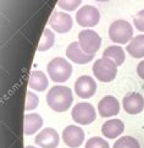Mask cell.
<instances>
[{
	"label": "cell",
	"mask_w": 144,
	"mask_h": 148,
	"mask_svg": "<svg viewBox=\"0 0 144 148\" xmlns=\"http://www.w3.org/2000/svg\"><path fill=\"white\" fill-rule=\"evenodd\" d=\"M73 102L72 91L66 86H54L46 94L48 105L56 113H62L70 109Z\"/></svg>",
	"instance_id": "6da1fadb"
},
{
	"label": "cell",
	"mask_w": 144,
	"mask_h": 148,
	"mask_svg": "<svg viewBox=\"0 0 144 148\" xmlns=\"http://www.w3.org/2000/svg\"><path fill=\"white\" fill-rule=\"evenodd\" d=\"M46 70L50 80L57 83L66 82L72 75V65L63 58H54L48 64Z\"/></svg>",
	"instance_id": "7a4b0ae2"
},
{
	"label": "cell",
	"mask_w": 144,
	"mask_h": 148,
	"mask_svg": "<svg viewBox=\"0 0 144 148\" xmlns=\"http://www.w3.org/2000/svg\"><path fill=\"white\" fill-rule=\"evenodd\" d=\"M110 39L117 44H126L133 39V27L126 20H116L109 27Z\"/></svg>",
	"instance_id": "3957f363"
},
{
	"label": "cell",
	"mask_w": 144,
	"mask_h": 148,
	"mask_svg": "<svg viewBox=\"0 0 144 148\" xmlns=\"http://www.w3.org/2000/svg\"><path fill=\"white\" fill-rule=\"evenodd\" d=\"M93 73L97 80L101 82H111L117 75V65L108 58H100L93 65Z\"/></svg>",
	"instance_id": "277c9868"
},
{
	"label": "cell",
	"mask_w": 144,
	"mask_h": 148,
	"mask_svg": "<svg viewBox=\"0 0 144 148\" xmlns=\"http://www.w3.org/2000/svg\"><path fill=\"white\" fill-rule=\"evenodd\" d=\"M78 43L81 49L89 55H95L100 48L101 38L93 29H83L78 34Z\"/></svg>",
	"instance_id": "5b68a950"
},
{
	"label": "cell",
	"mask_w": 144,
	"mask_h": 148,
	"mask_svg": "<svg viewBox=\"0 0 144 148\" xmlns=\"http://www.w3.org/2000/svg\"><path fill=\"white\" fill-rule=\"evenodd\" d=\"M71 116L74 123L79 125H89L97 118V112L90 103H78L73 107Z\"/></svg>",
	"instance_id": "8992f818"
},
{
	"label": "cell",
	"mask_w": 144,
	"mask_h": 148,
	"mask_svg": "<svg viewBox=\"0 0 144 148\" xmlns=\"http://www.w3.org/2000/svg\"><path fill=\"white\" fill-rule=\"evenodd\" d=\"M100 14L97 8L92 5H86L82 6L76 14V21L82 27H94L99 23Z\"/></svg>",
	"instance_id": "52a82bcc"
},
{
	"label": "cell",
	"mask_w": 144,
	"mask_h": 148,
	"mask_svg": "<svg viewBox=\"0 0 144 148\" xmlns=\"http://www.w3.org/2000/svg\"><path fill=\"white\" fill-rule=\"evenodd\" d=\"M95 92H97V82L93 77L88 75H83L77 78L74 82V93L77 94L79 98L88 99L92 98Z\"/></svg>",
	"instance_id": "ba28073f"
},
{
	"label": "cell",
	"mask_w": 144,
	"mask_h": 148,
	"mask_svg": "<svg viewBox=\"0 0 144 148\" xmlns=\"http://www.w3.org/2000/svg\"><path fill=\"white\" fill-rule=\"evenodd\" d=\"M49 25L57 33H67V32H70L72 28L73 21L68 14L61 12V11H55L51 14V16L49 18Z\"/></svg>",
	"instance_id": "9c48e42d"
},
{
	"label": "cell",
	"mask_w": 144,
	"mask_h": 148,
	"mask_svg": "<svg viewBox=\"0 0 144 148\" xmlns=\"http://www.w3.org/2000/svg\"><path fill=\"white\" fill-rule=\"evenodd\" d=\"M62 140H63V143L70 148H77L84 141V131L79 126L68 125L62 131Z\"/></svg>",
	"instance_id": "30bf717a"
},
{
	"label": "cell",
	"mask_w": 144,
	"mask_h": 148,
	"mask_svg": "<svg viewBox=\"0 0 144 148\" xmlns=\"http://www.w3.org/2000/svg\"><path fill=\"white\" fill-rule=\"evenodd\" d=\"M35 145L39 146L40 148H56L60 142V136L57 131L48 127L43 129L38 135L35 136Z\"/></svg>",
	"instance_id": "8fae6325"
},
{
	"label": "cell",
	"mask_w": 144,
	"mask_h": 148,
	"mask_svg": "<svg viewBox=\"0 0 144 148\" xmlns=\"http://www.w3.org/2000/svg\"><path fill=\"white\" fill-rule=\"evenodd\" d=\"M122 107H124V110L127 114L137 115L142 113L144 109V98L142 94L137 92L128 93L122 100Z\"/></svg>",
	"instance_id": "7c38bea8"
},
{
	"label": "cell",
	"mask_w": 144,
	"mask_h": 148,
	"mask_svg": "<svg viewBox=\"0 0 144 148\" xmlns=\"http://www.w3.org/2000/svg\"><path fill=\"white\" fill-rule=\"evenodd\" d=\"M66 56L68 60H71L74 64H79V65H84L88 64L94 59V55H89L86 54L79 47L78 42H73L66 49Z\"/></svg>",
	"instance_id": "4fadbf2b"
},
{
	"label": "cell",
	"mask_w": 144,
	"mask_h": 148,
	"mask_svg": "<svg viewBox=\"0 0 144 148\" xmlns=\"http://www.w3.org/2000/svg\"><path fill=\"white\" fill-rule=\"evenodd\" d=\"M98 112L101 118H111L120 113V103L115 97L106 96L99 102Z\"/></svg>",
	"instance_id": "5bb4252c"
},
{
	"label": "cell",
	"mask_w": 144,
	"mask_h": 148,
	"mask_svg": "<svg viewBox=\"0 0 144 148\" xmlns=\"http://www.w3.org/2000/svg\"><path fill=\"white\" fill-rule=\"evenodd\" d=\"M124 131H125V124L120 119H110L105 121L103 126H101V132H103L104 137L110 140L117 138L119 136L124 134Z\"/></svg>",
	"instance_id": "9a60e30c"
},
{
	"label": "cell",
	"mask_w": 144,
	"mask_h": 148,
	"mask_svg": "<svg viewBox=\"0 0 144 148\" xmlns=\"http://www.w3.org/2000/svg\"><path fill=\"white\" fill-rule=\"evenodd\" d=\"M43 126V119L42 116L37 113L33 114H26L25 115V121H23V132L25 135L31 136L35 134L39 129Z\"/></svg>",
	"instance_id": "2e32d148"
},
{
	"label": "cell",
	"mask_w": 144,
	"mask_h": 148,
	"mask_svg": "<svg viewBox=\"0 0 144 148\" xmlns=\"http://www.w3.org/2000/svg\"><path fill=\"white\" fill-rule=\"evenodd\" d=\"M28 86L31 89H35L38 92H44L49 86V80L45 76L43 71L34 70L31 72L29 80H28Z\"/></svg>",
	"instance_id": "e0dca14e"
},
{
	"label": "cell",
	"mask_w": 144,
	"mask_h": 148,
	"mask_svg": "<svg viewBox=\"0 0 144 148\" xmlns=\"http://www.w3.org/2000/svg\"><path fill=\"white\" fill-rule=\"evenodd\" d=\"M126 50L131 56L136 58V59L144 58V34L133 37V39L127 44Z\"/></svg>",
	"instance_id": "ac0fdd59"
},
{
	"label": "cell",
	"mask_w": 144,
	"mask_h": 148,
	"mask_svg": "<svg viewBox=\"0 0 144 148\" xmlns=\"http://www.w3.org/2000/svg\"><path fill=\"white\" fill-rule=\"evenodd\" d=\"M103 58H108V59H111L117 66L124 65V62L126 60V54L125 50L119 45H111L108 47L104 53H103Z\"/></svg>",
	"instance_id": "d6986e66"
},
{
	"label": "cell",
	"mask_w": 144,
	"mask_h": 148,
	"mask_svg": "<svg viewBox=\"0 0 144 148\" xmlns=\"http://www.w3.org/2000/svg\"><path fill=\"white\" fill-rule=\"evenodd\" d=\"M55 43V34L53 31H50L49 28H45L43 31V36L40 38L39 45H38V50L39 51H46L49 50Z\"/></svg>",
	"instance_id": "ffe728a7"
},
{
	"label": "cell",
	"mask_w": 144,
	"mask_h": 148,
	"mask_svg": "<svg viewBox=\"0 0 144 148\" xmlns=\"http://www.w3.org/2000/svg\"><path fill=\"white\" fill-rule=\"evenodd\" d=\"M114 148H141V145L134 137L124 136L115 142Z\"/></svg>",
	"instance_id": "44dd1931"
},
{
	"label": "cell",
	"mask_w": 144,
	"mask_h": 148,
	"mask_svg": "<svg viewBox=\"0 0 144 148\" xmlns=\"http://www.w3.org/2000/svg\"><path fill=\"white\" fill-rule=\"evenodd\" d=\"M84 148H110L108 141H105L101 137H92L86 143Z\"/></svg>",
	"instance_id": "7402d4cb"
},
{
	"label": "cell",
	"mask_w": 144,
	"mask_h": 148,
	"mask_svg": "<svg viewBox=\"0 0 144 148\" xmlns=\"http://www.w3.org/2000/svg\"><path fill=\"white\" fill-rule=\"evenodd\" d=\"M82 0H59L57 5L65 11H74L79 5H81Z\"/></svg>",
	"instance_id": "603a6c76"
},
{
	"label": "cell",
	"mask_w": 144,
	"mask_h": 148,
	"mask_svg": "<svg viewBox=\"0 0 144 148\" xmlns=\"http://www.w3.org/2000/svg\"><path fill=\"white\" fill-rule=\"evenodd\" d=\"M39 104V98L35 93L32 91L27 92V99H26V110H33L38 107Z\"/></svg>",
	"instance_id": "cb8c5ba5"
},
{
	"label": "cell",
	"mask_w": 144,
	"mask_h": 148,
	"mask_svg": "<svg viewBox=\"0 0 144 148\" xmlns=\"http://www.w3.org/2000/svg\"><path fill=\"white\" fill-rule=\"evenodd\" d=\"M133 23H134V27L141 31V32H144V10H141L138 11L134 17H133Z\"/></svg>",
	"instance_id": "d4e9b609"
},
{
	"label": "cell",
	"mask_w": 144,
	"mask_h": 148,
	"mask_svg": "<svg viewBox=\"0 0 144 148\" xmlns=\"http://www.w3.org/2000/svg\"><path fill=\"white\" fill-rule=\"evenodd\" d=\"M137 73L142 80H144V60H142L137 66Z\"/></svg>",
	"instance_id": "484cf974"
},
{
	"label": "cell",
	"mask_w": 144,
	"mask_h": 148,
	"mask_svg": "<svg viewBox=\"0 0 144 148\" xmlns=\"http://www.w3.org/2000/svg\"><path fill=\"white\" fill-rule=\"evenodd\" d=\"M94 1H98V3H105V1H109V0H94Z\"/></svg>",
	"instance_id": "4316f807"
},
{
	"label": "cell",
	"mask_w": 144,
	"mask_h": 148,
	"mask_svg": "<svg viewBox=\"0 0 144 148\" xmlns=\"http://www.w3.org/2000/svg\"><path fill=\"white\" fill-rule=\"evenodd\" d=\"M26 148H35V147H33V146H26Z\"/></svg>",
	"instance_id": "83f0119b"
}]
</instances>
